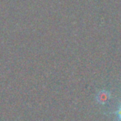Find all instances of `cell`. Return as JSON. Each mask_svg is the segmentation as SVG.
Instances as JSON below:
<instances>
[{
    "label": "cell",
    "mask_w": 121,
    "mask_h": 121,
    "mask_svg": "<svg viewBox=\"0 0 121 121\" xmlns=\"http://www.w3.org/2000/svg\"><path fill=\"white\" fill-rule=\"evenodd\" d=\"M108 97H109L108 93H106L105 91H102V92L100 93V95H99V96H98L99 101L104 103V102H105L107 100H108Z\"/></svg>",
    "instance_id": "1"
},
{
    "label": "cell",
    "mask_w": 121,
    "mask_h": 121,
    "mask_svg": "<svg viewBox=\"0 0 121 121\" xmlns=\"http://www.w3.org/2000/svg\"><path fill=\"white\" fill-rule=\"evenodd\" d=\"M117 115H118V117L120 118V120H121V106H120V108L118 110V111H117Z\"/></svg>",
    "instance_id": "2"
}]
</instances>
